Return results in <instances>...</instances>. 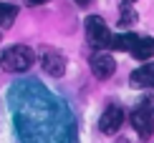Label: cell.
<instances>
[{
    "mask_svg": "<svg viewBox=\"0 0 154 143\" xmlns=\"http://www.w3.org/2000/svg\"><path fill=\"white\" fill-rule=\"evenodd\" d=\"M13 115L23 143H68L71 121H63L58 101H53L43 88L20 86L13 93Z\"/></svg>",
    "mask_w": 154,
    "mask_h": 143,
    "instance_id": "1",
    "label": "cell"
},
{
    "mask_svg": "<svg viewBox=\"0 0 154 143\" xmlns=\"http://www.w3.org/2000/svg\"><path fill=\"white\" fill-rule=\"evenodd\" d=\"M33 63H35V53L28 45H10V48H5L3 58H0V66L10 73H25Z\"/></svg>",
    "mask_w": 154,
    "mask_h": 143,
    "instance_id": "2",
    "label": "cell"
},
{
    "mask_svg": "<svg viewBox=\"0 0 154 143\" xmlns=\"http://www.w3.org/2000/svg\"><path fill=\"white\" fill-rule=\"evenodd\" d=\"M86 38L94 48H109L111 45V33H109L104 18H99V15L86 18Z\"/></svg>",
    "mask_w": 154,
    "mask_h": 143,
    "instance_id": "3",
    "label": "cell"
},
{
    "mask_svg": "<svg viewBox=\"0 0 154 143\" xmlns=\"http://www.w3.org/2000/svg\"><path fill=\"white\" fill-rule=\"evenodd\" d=\"M41 66H43V70H46L48 75L61 78L66 73V55L58 53L56 48H43L41 50Z\"/></svg>",
    "mask_w": 154,
    "mask_h": 143,
    "instance_id": "4",
    "label": "cell"
},
{
    "mask_svg": "<svg viewBox=\"0 0 154 143\" xmlns=\"http://www.w3.org/2000/svg\"><path fill=\"white\" fill-rule=\"evenodd\" d=\"M131 126L142 138H149L154 133V110L146 106H139L137 110H131Z\"/></svg>",
    "mask_w": 154,
    "mask_h": 143,
    "instance_id": "5",
    "label": "cell"
},
{
    "mask_svg": "<svg viewBox=\"0 0 154 143\" xmlns=\"http://www.w3.org/2000/svg\"><path fill=\"white\" fill-rule=\"evenodd\" d=\"M121 123H124V108L114 103V106H109L104 110V115H101V121H99V128H101V133L111 136V133H116L121 128Z\"/></svg>",
    "mask_w": 154,
    "mask_h": 143,
    "instance_id": "6",
    "label": "cell"
},
{
    "mask_svg": "<svg viewBox=\"0 0 154 143\" xmlns=\"http://www.w3.org/2000/svg\"><path fill=\"white\" fill-rule=\"evenodd\" d=\"M91 70H94V75L99 78V80H106V78H111L114 70H116V60L109 53H96L91 58Z\"/></svg>",
    "mask_w": 154,
    "mask_h": 143,
    "instance_id": "7",
    "label": "cell"
},
{
    "mask_svg": "<svg viewBox=\"0 0 154 143\" xmlns=\"http://www.w3.org/2000/svg\"><path fill=\"white\" fill-rule=\"evenodd\" d=\"M131 86L134 88H154V63H144L131 73Z\"/></svg>",
    "mask_w": 154,
    "mask_h": 143,
    "instance_id": "8",
    "label": "cell"
},
{
    "mask_svg": "<svg viewBox=\"0 0 154 143\" xmlns=\"http://www.w3.org/2000/svg\"><path fill=\"white\" fill-rule=\"evenodd\" d=\"M131 53L137 60H149V58H154V38H137V43H134Z\"/></svg>",
    "mask_w": 154,
    "mask_h": 143,
    "instance_id": "9",
    "label": "cell"
},
{
    "mask_svg": "<svg viewBox=\"0 0 154 143\" xmlns=\"http://www.w3.org/2000/svg\"><path fill=\"white\" fill-rule=\"evenodd\" d=\"M18 18V8L8 3H0V28H10Z\"/></svg>",
    "mask_w": 154,
    "mask_h": 143,
    "instance_id": "10",
    "label": "cell"
},
{
    "mask_svg": "<svg viewBox=\"0 0 154 143\" xmlns=\"http://www.w3.org/2000/svg\"><path fill=\"white\" fill-rule=\"evenodd\" d=\"M134 43H137V35H131V33L111 35V48H116V50H131Z\"/></svg>",
    "mask_w": 154,
    "mask_h": 143,
    "instance_id": "11",
    "label": "cell"
},
{
    "mask_svg": "<svg viewBox=\"0 0 154 143\" xmlns=\"http://www.w3.org/2000/svg\"><path fill=\"white\" fill-rule=\"evenodd\" d=\"M134 23H137V13H134V8L126 5V8L121 10V25H134Z\"/></svg>",
    "mask_w": 154,
    "mask_h": 143,
    "instance_id": "12",
    "label": "cell"
},
{
    "mask_svg": "<svg viewBox=\"0 0 154 143\" xmlns=\"http://www.w3.org/2000/svg\"><path fill=\"white\" fill-rule=\"evenodd\" d=\"M142 106H146V108H152V110H154V93H149V95H146V98L142 101Z\"/></svg>",
    "mask_w": 154,
    "mask_h": 143,
    "instance_id": "13",
    "label": "cell"
},
{
    "mask_svg": "<svg viewBox=\"0 0 154 143\" xmlns=\"http://www.w3.org/2000/svg\"><path fill=\"white\" fill-rule=\"evenodd\" d=\"M30 5H43V3H48V0H28Z\"/></svg>",
    "mask_w": 154,
    "mask_h": 143,
    "instance_id": "14",
    "label": "cell"
},
{
    "mask_svg": "<svg viewBox=\"0 0 154 143\" xmlns=\"http://www.w3.org/2000/svg\"><path fill=\"white\" fill-rule=\"evenodd\" d=\"M73 3H79V5H88L91 0H73Z\"/></svg>",
    "mask_w": 154,
    "mask_h": 143,
    "instance_id": "15",
    "label": "cell"
},
{
    "mask_svg": "<svg viewBox=\"0 0 154 143\" xmlns=\"http://www.w3.org/2000/svg\"><path fill=\"white\" fill-rule=\"evenodd\" d=\"M126 3H134V0H126Z\"/></svg>",
    "mask_w": 154,
    "mask_h": 143,
    "instance_id": "16",
    "label": "cell"
}]
</instances>
